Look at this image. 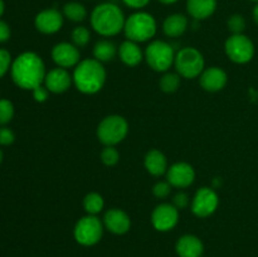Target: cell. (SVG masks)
I'll return each instance as SVG.
<instances>
[{
	"label": "cell",
	"instance_id": "6da1fadb",
	"mask_svg": "<svg viewBox=\"0 0 258 257\" xmlns=\"http://www.w3.org/2000/svg\"><path fill=\"white\" fill-rule=\"evenodd\" d=\"M45 66L42 58L33 52L22 53L12 63V77L23 90L33 91L44 83Z\"/></svg>",
	"mask_w": 258,
	"mask_h": 257
},
{
	"label": "cell",
	"instance_id": "7a4b0ae2",
	"mask_svg": "<svg viewBox=\"0 0 258 257\" xmlns=\"http://www.w3.org/2000/svg\"><path fill=\"white\" fill-rule=\"evenodd\" d=\"M73 85L85 95H95L100 92L106 82V70L103 63L95 58L82 59L75 67L72 73Z\"/></svg>",
	"mask_w": 258,
	"mask_h": 257
},
{
	"label": "cell",
	"instance_id": "3957f363",
	"mask_svg": "<svg viewBox=\"0 0 258 257\" xmlns=\"http://www.w3.org/2000/svg\"><path fill=\"white\" fill-rule=\"evenodd\" d=\"M91 27L102 37H113L122 32L126 18L118 5L113 3L98 4L91 13Z\"/></svg>",
	"mask_w": 258,
	"mask_h": 257
},
{
	"label": "cell",
	"instance_id": "277c9868",
	"mask_svg": "<svg viewBox=\"0 0 258 257\" xmlns=\"http://www.w3.org/2000/svg\"><path fill=\"white\" fill-rule=\"evenodd\" d=\"M158 30L156 20L150 13L136 12L126 18L123 33L128 40L136 43H144L153 39Z\"/></svg>",
	"mask_w": 258,
	"mask_h": 257
},
{
	"label": "cell",
	"instance_id": "5b68a950",
	"mask_svg": "<svg viewBox=\"0 0 258 257\" xmlns=\"http://www.w3.org/2000/svg\"><path fill=\"white\" fill-rule=\"evenodd\" d=\"M206 62L204 57L194 47H184L175 54V60H174V67H175L176 73L180 77L186 78V80H193V78L199 77L204 70H206Z\"/></svg>",
	"mask_w": 258,
	"mask_h": 257
},
{
	"label": "cell",
	"instance_id": "8992f818",
	"mask_svg": "<svg viewBox=\"0 0 258 257\" xmlns=\"http://www.w3.org/2000/svg\"><path fill=\"white\" fill-rule=\"evenodd\" d=\"M128 122L123 116H106L97 126V138L105 146H115L127 136Z\"/></svg>",
	"mask_w": 258,
	"mask_h": 257
},
{
	"label": "cell",
	"instance_id": "52a82bcc",
	"mask_svg": "<svg viewBox=\"0 0 258 257\" xmlns=\"http://www.w3.org/2000/svg\"><path fill=\"white\" fill-rule=\"evenodd\" d=\"M173 47L164 40H153L144 52V59L155 72H168L175 60Z\"/></svg>",
	"mask_w": 258,
	"mask_h": 257
},
{
	"label": "cell",
	"instance_id": "ba28073f",
	"mask_svg": "<svg viewBox=\"0 0 258 257\" xmlns=\"http://www.w3.org/2000/svg\"><path fill=\"white\" fill-rule=\"evenodd\" d=\"M103 222L97 216H87L78 219L73 229V236L81 246L91 247L97 244L103 236Z\"/></svg>",
	"mask_w": 258,
	"mask_h": 257
},
{
	"label": "cell",
	"instance_id": "9c48e42d",
	"mask_svg": "<svg viewBox=\"0 0 258 257\" xmlns=\"http://www.w3.org/2000/svg\"><path fill=\"white\" fill-rule=\"evenodd\" d=\"M226 54L232 62L244 65L253 58L254 45L244 34H232L224 44Z\"/></svg>",
	"mask_w": 258,
	"mask_h": 257
},
{
	"label": "cell",
	"instance_id": "30bf717a",
	"mask_svg": "<svg viewBox=\"0 0 258 257\" xmlns=\"http://www.w3.org/2000/svg\"><path fill=\"white\" fill-rule=\"evenodd\" d=\"M218 204L219 198L217 191L209 186H203L194 194L190 208L194 216L199 217V218H207L217 211Z\"/></svg>",
	"mask_w": 258,
	"mask_h": 257
},
{
	"label": "cell",
	"instance_id": "8fae6325",
	"mask_svg": "<svg viewBox=\"0 0 258 257\" xmlns=\"http://www.w3.org/2000/svg\"><path fill=\"white\" fill-rule=\"evenodd\" d=\"M179 222V209L174 204L161 203L151 213V224L159 232H168L175 228Z\"/></svg>",
	"mask_w": 258,
	"mask_h": 257
},
{
	"label": "cell",
	"instance_id": "7c38bea8",
	"mask_svg": "<svg viewBox=\"0 0 258 257\" xmlns=\"http://www.w3.org/2000/svg\"><path fill=\"white\" fill-rule=\"evenodd\" d=\"M52 59L60 68H75L81 62L80 48L76 47L73 43L60 42L53 47Z\"/></svg>",
	"mask_w": 258,
	"mask_h": 257
},
{
	"label": "cell",
	"instance_id": "4fadbf2b",
	"mask_svg": "<svg viewBox=\"0 0 258 257\" xmlns=\"http://www.w3.org/2000/svg\"><path fill=\"white\" fill-rule=\"evenodd\" d=\"M166 180L171 186L183 189L191 185L196 180V170L190 164L185 161H179L173 164L166 171Z\"/></svg>",
	"mask_w": 258,
	"mask_h": 257
},
{
	"label": "cell",
	"instance_id": "5bb4252c",
	"mask_svg": "<svg viewBox=\"0 0 258 257\" xmlns=\"http://www.w3.org/2000/svg\"><path fill=\"white\" fill-rule=\"evenodd\" d=\"M64 23L63 13L57 9H44L37 14L34 24L37 30L43 34H54L59 32Z\"/></svg>",
	"mask_w": 258,
	"mask_h": 257
},
{
	"label": "cell",
	"instance_id": "9a60e30c",
	"mask_svg": "<svg viewBox=\"0 0 258 257\" xmlns=\"http://www.w3.org/2000/svg\"><path fill=\"white\" fill-rule=\"evenodd\" d=\"M103 226L113 234H125L131 228V219L125 211L120 208H111L103 216Z\"/></svg>",
	"mask_w": 258,
	"mask_h": 257
},
{
	"label": "cell",
	"instance_id": "2e32d148",
	"mask_svg": "<svg viewBox=\"0 0 258 257\" xmlns=\"http://www.w3.org/2000/svg\"><path fill=\"white\" fill-rule=\"evenodd\" d=\"M228 82V76L226 71L219 67H209L199 76V83L207 92H218L226 87Z\"/></svg>",
	"mask_w": 258,
	"mask_h": 257
},
{
	"label": "cell",
	"instance_id": "e0dca14e",
	"mask_svg": "<svg viewBox=\"0 0 258 257\" xmlns=\"http://www.w3.org/2000/svg\"><path fill=\"white\" fill-rule=\"evenodd\" d=\"M72 75L66 68L55 67L47 72L44 78V86L52 93H63L72 86Z\"/></svg>",
	"mask_w": 258,
	"mask_h": 257
},
{
	"label": "cell",
	"instance_id": "ac0fdd59",
	"mask_svg": "<svg viewBox=\"0 0 258 257\" xmlns=\"http://www.w3.org/2000/svg\"><path fill=\"white\" fill-rule=\"evenodd\" d=\"M175 251L179 257H202L204 244L199 237L194 234H184L176 241Z\"/></svg>",
	"mask_w": 258,
	"mask_h": 257
},
{
	"label": "cell",
	"instance_id": "d6986e66",
	"mask_svg": "<svg viewBox=\"0 0 258 257\" xmlns=\"http://www.w3.org/2000/svg\"><path fill=\"white\" fill-rule=\"evenodd\" d=\"M144 165H145L148 173L154 176L164 175L169 169L168 159L158 149H153V150H149L146 153L145 159H144Z\"/></svg>",
	"mask_w": 258,
	"mask_h": 257
},
{
	"label": "cell",
	"instance_id": "ffe728a7",
	"mask_svg": "<svg viewBox=\"0 0 258 257\" xmlns=\"http://www.w3.org/2000/svg\"><path fill=\"white\" fill-rule=\"evenodd\" d=\"M217 9V0H186V12L197 20L212 17Z\"/></svg>",
	"mask_w": 258,
	"mask_h": 257
},
{
	"label": "cell",
	"instance_id": "44dd1931",
	"mask_svg": "<svg viewBox=\"0 0 258 257\" xmlns=\"http://www.w3.org/2000/svg\"><path fill=\"white\" fill-rule=\"evenodd\" d=\"M118 55L123 65L128 66V67H135V66L140 65L144 59V53L138 43L128 39L121 43L120 48H118Z\"/></svg>",
	"mask_w": 258,
	"mask_h": 257
},
{
	"label": "cell",
	"instance_id": "7402d4cb",
	"mask_svg": "<svg viewBox=\"0 0 258 257\" xmlns=\"http://www.w3.org/2000/svg\"><path fill=\"white\" fill-rule=\"evenodd\" d=\"M188 18L183 14H171L165 18L163 23V32L166 37L178 38L183 35L188 29Z\"/></svg>",
	"mask_w": 258,
	"mask_h": 257
},
{
	"label": "cell",
	"instance_id": "603a6c76",
	"mask_svg": "<svg viewBox=\"0 0 258 257\" xmlns=\"http://www.w3.org/2000/svg\"><path fill=\"white\" fill-rule=\"evenodd\" d=\"M118 53L117 47L110 39H101L93 47V58L98 62L106 63L112 60Z\"/></svg>",
	"mask_w": 258,
	"mask_h": 257
},
{
	"label": "cell",
	"instance_id": "cb8c5ba5",
	"mask_svg": "<svg viewBox=\"0 0 258 257\" xmlns=\"http://www.w3.org/2000/svg\"><path fill=\"white\" fill-rule=\"evenodd\" d=\"M63 17L73 23H81L87 18V9L78 2H70L63 7Z\"/></svg>",
	"mask_w": 258,
	"mask_h": 257
},
{
	"label": "cell",
	"instance_id": "d4e9b609",
	"mask_svg": "<svg viewBox=\"0 0 258 257\" xmlns=\"http://www.w3.org/2000/svg\"><path fill=\"white\" fill-rule=\"evenodd\" d=\"M103 207H105V199L100 193L92 191L83 198V208L86 213L91 216H97L100 212H102Z\"/></svg>",
	"mask_w": 258,
	"mask_h": 257
},
{
	"label": "cell",
	"instance_id": "484cf974",
	"mask_svg": "<svg viewBox=\"0 0 258 257\" xmlns=\"http://www.w3.org/2000/svg\"><path fill=\"white\" fill-rule=\"evenodd\" d=\"M160 90L165 93H174L180 86V76L176 72H165L160 78Z\"/></svg>",
	"mask_w": 258,
	"mask_h": 257
},
{
	"label": "cell",
	"instance_id": "4316f807",
	"mask_svg": "<svg viewBox=\"0 0 258 257\" xmlns=\"http://www.w3.org/2000/svg\"><path fill=\"white\" fill-rule=\"evenodd\" d=\"M90 40H91L90 30H88L86 27H83V25L76 27L75 29L72 30V43L77 48H85L86 45L90 43Z\"/></svg>",
	"mask_w": 258,
	"mask_h": 257
},
{
	"label": "cell",
	"instance_id": "83f0119b",
	"mask_svg": "<svg viewBox=\"0 0 258 257\" xmlns=\"http://www.w3.org/2000/svg\"><path fill=\"white\" fill-rule=\"evenodd\" d=\"M120 160V153L115 146H105L101 151V161L107 166H113Z\"/></svg>",
	"mask_w": 258,
	"mask_h": 257
},
{
	"label": "cell",
	"instance_id": "f1b7e54d",
	"mask_svg": "<svg viewBox=\"0 0 258 257\" xmlns=\"http://www.w3.org/2000/svg\"><path fill=\"white\" fill-rule=\"evenodd\" d=\"M227 27L232 34H243V30L246 29V20L241 14H234L228 19Z\"/></svg>",
	"mask_w": 258,
	"mask_h": 257
},
{
	"label": "cell",
	"instance_id": "f546056e",
	"mask_svg": "<svg viewBox=\"0 0 258 257\" xmlns=\"http://www.w3.org/2000/svg\"><path fill=\"white\" fill-rule=\"evenodd\" d=\"M14 116V106L9 100H0V125L9 122Z\"/></svg>",
	"mask_w": 258,
	"mask_h": 257
},
{
	"label": "cell",
	"instance_id": "4dcf8cb0",
	"mask_svg": "<svg viewBox=\"0 0 258 257\" xmlns=\"http://www.w3.org/2000/svg\"><path fill=\"white\" fill-rule=\"evenodd\" d=\"M171 185L168 180L166 181H158L153 188V194L159 199H164L170 194Z\"/></svg>",
	"mask_w": 258,
	"mask_h": 257
},
{
	"label": "cell",
	"instance_id": "1f68e13d",
	"mask_svg": "<svg viewBox=\"0 0 258 257\" xmlns=\"http://www.w3.org/2000/svg\"><path fill=\"white\" fill-rule=\"evenodd\" d=\"M12 68V57L10 53L5 49H0V78Z\"/></svg>",
	"mask_w": 258,
	"mask_h": 257
},
{
	"label": "cell",
	"instance_id": "d6a6232c",
	"mask_svg": "<svg viewBox=\"0 0 258 257\" xmlns=\"http://www.w3.org/2000/svg\"><path fill=\"white\" fill-rule=\"evenodd\" d=\"M173 204L179 209V211H180V209H185L186 207L190 204L189 196L186 193H184V191H179V193H176L175 197H174Z\"/></svg>",
	"mask_w": 258,
	"mask_h": 257
},
{
	"label": "cell",
	"instance_id": "836d02e7",
	"mask_svg": "<svg viewBox=\"0 0 258 257\" xmlns=\"http://www.w3.org/2000/svg\"><path fill=\"white\" fill-rule=\"evenodd\" d=\"M15 135L10 128H0V145H10L14 143Z\"/></svg>",
	"mask_w": 258,
	"mask_h": 257
},
{
	"label": "cell",
	"instance_id": "e575fe53",
	"mask_svg": "<svg viewBox=\"0 0 258 257\" xmlns=\"http://www.w3.org/2000/svg\"><path fill=\"white\" fill-rule=\"evenodd\" d=\"M48 95H49V91L43 85L38 86L37 88L33 90V97L37 102H45L48 100Z\"/></svg>",
	"mask_w": 258,
	"mask_h": 257
},
{
	"label": "cell",
	"instance_id": "d590c367",
	"mask_svg": "<svg viewBox=\"0 0 258 257\" xmlns=\"http://www.w3.org/2000/svg\"><path fill=\"white\" fill-rule=\"evenodd\" d=\"M122 3L131 9L141 10L150 3V0H122Z\"/></svg>",
	"mask_w": 258,
	"mask_h": 257
},
{
	"label": "cell",
	"instance_id": "8d00e7d4",
	"mask_svg": "<svg viewBox=\"0 0 258 257\" xmlns=\"http://www.w3.org/2000/svg\"><path fill=\"white\" fill-rule=\"evenodd\" d=\"M10 38V28L5 22L0 20V43H4L9 40Z\"/></svg>",
	"mask_w": 258,
	"mask_h": 257
},
{
	"label": "cell",
	"instance_id": "74e56055",
	"mask_svg": "<svg viewBox=\"0 0 258 257\" xmlns=\"http://www.w3.org/2000/svg\"><path fill=\"white\" fill-rule=\"evenodd\" d=\"M253 19H254V22L258 24V4L253 8Z\"/></svg>",
	"mask_w": 258,
	"mask_h": 257
},
{
	"label": "cell",
	"instance_id": "f35d334b",
	"mask_svg": "<svg viewBox=\"0 0 258 257\" xmlns=\"http://www.w3.org/2000/svg\"><path fill=\"white\" fill-rule=\"evenodd\" d=\"M158 2L163 3V4H165V5H170V4H175L178 0H158Z\"/></svg>",
	"mask_w": 258,
	"mask_h": 257
},
{
	"label": "cell",
	"instance_id": "ab89813d",
	"mask_svg": "<svg viewBox=\"0 0 258 257\" xmlns=\"http://www.w3.org/2000/svg\"><path fill=\"white\" fill-rule=\"evenodd\" d=\"M4 9H5L4 2H3V0H0V17H2L3 13H4Z\"/></svg>",
	"mask_w": 258,
	"mask_h": 257
},
{
	"label": "cell",
	"instance_id": "60d3db41",
	"mask_svg": "<svg viewBox=\"0 0 258 257\" xmlns=\"http://www.w3.org/2000/svg\"><path fill=\"white\" fill-rule=\"evenodd\" d=\"M2 160H3V153L2 150H0V163H2Z\"/></svg>",
	"mask_w": 258,
	"mask_h": 257
},
{
	"label": "cell",
	"instance_id": "b9f144b4",
	"mask_svg": "<svg viewBox=\"0 0 258 257\" xmlns=\"http://www.w3.org/2000/svg\"><path fill=\"white\" fill-rule=\"evenodd\" d=\"M252 2H258V0H252Z\"/></svg>",
	"mask_w": 258,
	"mask_h": 257
}]
</instances>
